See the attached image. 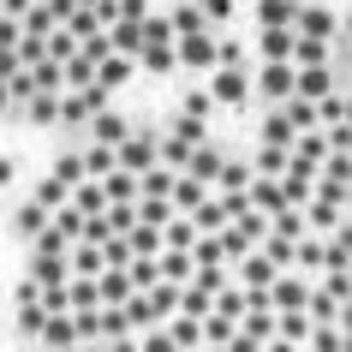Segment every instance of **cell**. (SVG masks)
I'll return each instance as SVG.
<instances>
[]
</instances>
